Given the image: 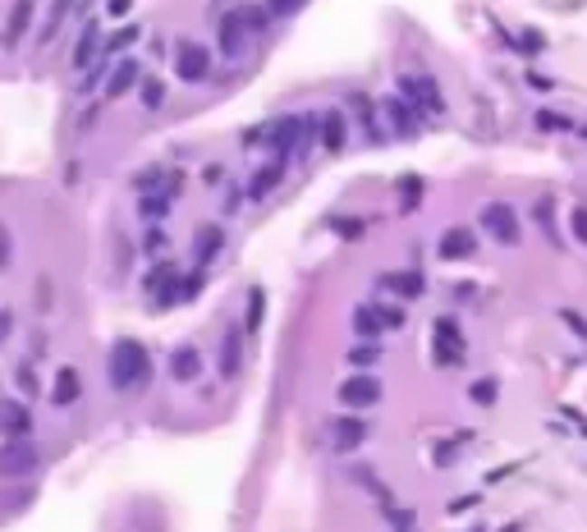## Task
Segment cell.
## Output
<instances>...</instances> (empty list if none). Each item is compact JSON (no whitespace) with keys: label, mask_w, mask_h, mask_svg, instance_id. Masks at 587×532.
<instances>
[{"label":"cell","mask_w":587,"mask_h":532,"mask_svg":"<svg viewBox=\"0 0 587 532\" xmlns=\"http://www.w3.org/2000/svg\"><path fill=\"white\" fill-rule=\"evenodd\" d=\"M147 382H152V349H147L142 340H133V335L115 340L111 353H106V386L115 395H133Z\"/></svg>","instance_id":"cell-1"},{"label":"cell","mask_w":587,"mask_h":532,"mask_svg":"<svg viewBox=\"0 0 587 532\" xmlns=\"http://www.w3.org/2000/svg\"><path fill=\"white\" fill-rule=\"evenodd\" d=\"M477 230H482L486 239H496L500 248L524 244V220H519V211H514L509 202H486V207L477 211Z\"/></svg>","instance_id":"cell-2"},{"label":"cell","mask_w":587,"mask_h":532,"mask_svg":"<svg viewBox=\"0 0 587 532\" xmlns=\"http://www.w3.org/2000/svg\"><path fill=\"white\" fill-rule=\"evenodd\" d=\"M381 395H386V386H381V376H372V372H349L344 382L335 386V404L349 409V413H367V409H377Z\"/></svg>","instance_id":"cell-3"},{"label":"cell","mask_w":587,"mask_h":532,"mask_svg":"<svg viewBox=\"0 0 587 532\" xmlns=\"http://www.w3.org/2000/svg\"><path fill=\"white\" fill-rule=\"evenodd\" d=\"M326 436H331V450L335 454H358L367 440H372V418H362V413H335L326 422Z\"/></svg>","instance_id":"cell-4"},{"label":"cell","mask_w":587,"mask_h":532,"mask_svg":"<svg viewBox=\"0 0 587 532\" xmlns=\"http://www.w3.org/2000/svg\"><path fill=\"white\" fill-rule=\"evenodd\" d=\"M399 97L413 102L427 120L446 115V92H440V83L431 79V73H399Z\"/></svg>","instance_id":"cell-5"},{"label":"cell","mask_w":587,"mask_h":532,"mask_svg":"<svg viewBox=\"0 0 587 532\" xmlns=\"http://www.w3.org/2000/svg\"><path fill=\"white\" fill-rule=\"evenodd\" d=\"M37 469H42V450H37L33 436L28 440H0V478L19 482V478H33Z\"/></svg>","instance_id":"cell-6"},{"label":"cell","mask_w":587,"mask_h":532,"mask_svg":"<svg viewBox=\"0 0 587 532\" xmlns=\"http://www.w3.org/2000/svg\"><path fill=\"white\" fill-rule=\"evenodd\" d=\"M216 46H220V55H226V60H244L248 55L253 28H248L244 10H226V15L216 19Z\"/></svg>","instance_id":"cell-7"},{"label":"cell","mask_w":587,"mask_h":532,"mask_svg":"<svg viewBox=\"0 0 587 532\" xmlns=\"http://www.w3.org/2000/svg\"><path fill=\"white\" fill-rule=\"evenodd\" d=\"M464 353H468V344H464L459 322H455V317H436V322H431V358H436L440 367H459Z\"/></svg>","instance_id":"cell-8"},{"label":"cell","mask_w":587,"mask_h":532,"mask_svg":"<svg viewBox=\"0 0 587 532\" xmlns=\"http://www.w3.org/2000/svg\"><path fill=\"white\" fill-rule=\"evenodd\" d=\"M33 24H37V0H10V10H5V28H0V51L14 55V51L28 42Z\"/></svg>","instance_id":"cell-9"},{"label":"cell","mask_w":587,"mask_h":532,"mask_svg":"<svg viewBox=\"0 0 587 532\" xmlns=\"http://www.w3.org/2000/svg\"><path fill=\"white\" fill-rule=\"evenodd\" d=\"M211 46L207 42H179L175 51V73H179V83H207L211 79Z\"/></svg>","instance_id":"cell-10"},{"label":"cell","mask_w":587,"mask_h":532,"mask_svg":"<svg viewBox=\"0 0 587 532\" xmlns=\"http://www.w3.org/2000/svg\"><path fill=\"white\" fill-rule=\"evenodd\" d=\"M381 115H386V133H395V138H418V133H422V120H427V115H422L413 102H404L399 92L381 102Z\"/></svg>","instance_id":"cell-11"},{"label":"cell","mask_w":587,"mask_h":532,"mask_svg":"<svg viewBox=\"0 0 587 532\" xmlns=\"http://www.w3.org/2000/svg\"><path fill=\"white\" fill-rule=\"evenodd\" d=\"M73 10H79V0H46V10H42V24L33 28V46H37V51L55 46V37L64 33V24L73 19Z\"/></svg>","instance_id":"cell-12"},{"label":"cell","mask_w":587,"mask_h":532,"mask_svg":"<svg viewBox=\"0 0 587 532\" xmlns=\"http://www.w3.org/2000/svg\"><path fill=\"white\" fill-rule=\"evenodd\" d=\"M317 142H322L326 157H340V151H344V142H349V115H344V106L317 111Z\"/></svg>","instance_id":"cell-13"},{"label":"cell","mask_w":587,"mask_h":532,"mask_svg":"<svg viewBox=\"0 0 587 532\" xmlns=\"http://www.w3.org/2000/svg\"><path fill=\"white\" fill-rule=\"evenodd\" d=\"M138 83H142V64L133 60V55H120L115 64H111V79H106V88H101V102L111 106V102H124L129 92H138Z\"/></svg>","instance_id":"cell-14"},{"label":"cell","mask_w":587,"mask_h":532,"mask_svg":"<svg viewBox=\"0 0 587 532\" xmlns=\"http://www.w3.org/2000/svg\"><path fill=\"white\" fill-rule=\"evenodd\" d=\"M220 248H226V225H220V220H202L197 230H193V271H207L220 257Z\"/></svg>","instance_id":"cell-15"},{"label":"cell","mask_w":587,"mask_h":532,"mask_svg":"<svg viewBox=\"0 0 587 532\" xmlns=\"http://www.w3.org/2000/svg\"><path fill=\"white\" fill-rule=\"evenodd\" d=\"M284 175H289V161H275V157H271V161H262V166L248 175L244 198H248V202H266V198L284 184Z\"/></svg>","instance_id":"cell-16"},{"label":"cell","mask_w":587,"mask_h":532,"mask_svg":"<svg viewBox=\"0 0 587 532\" xmlns=\"http://www.w3.org/2000/svg\"><path fill=\"white\" fill-rule=\"evenodd\" d=\"M33 427H37V418L24 400H0V440H28Z\"/></svg>","instance_id":"cell-17"},{"label":"cell","mask_w":587,"mask_h":532,"mask_svg":"<svg viewBox=\"0 0 587 532\" xmlns=\"http://www.w3.org/2000/svg\"><path fill=\"white\" fill-rule=\"evenodd\" d=\"M244 326H230L226 335H220V349H216V372L220 382H235V376L244 372Z\"/></svg>","instance_id":"cell-18"},{"label":"cell","mask_w":587,"mask_h":532,"mask_svg":"<svg viewBox=\"0 0 587 532\" xmlns=\"http://www.w3.org/2000/svg\"><path fill=\"white\" fill-rule=\"evenodd\" d=\"M166 376L175 386H193L202 376V349L197 344H175L170 358H166Z\"/></svg>","instance_id":"cell-19"},{"label":"cell","mask_w":587,"mask_h":532,"mask_svg":"<svg viewBox=\"0 0 587 532\" xmlns=\"http://www.w3.org/2000/svg\"><path fill=\"white\" fill-rule=\"evenodd\" d=\"M377 289L381 294H395V303H413V298H422L427 294V276L422 271H386V276H377Z\"/></svg>","instance_id":"cell-20"},{"label":"cell","mask_w":587,"mask_h":532,"mask_svg":"<svg viewBox=\"0 0 587 532\" xmlns=\"http://www.w3.org/2000/svg\"><path fill=\"white\" fill-rule=\"evenodd\" d=\"M97 60H101V24L88 19L83 33H79V42H73V51H69V69L73 73H88Z\"/></svg>","instance_id":"cell-21"},{"label":"cell","mask_w":587,"mask_h":532,"mask_svg":"<svg viewBox=\"0 0 587 532\" xmlns=\"http://www.w3.org/2000/svg\"><path fill=\"white\" fill-rule=\"evenodd\" d=\"M79 400H83V372L73 367V363L55 367V376H51V404L55 409H73Z\"/></svg>","instance_id":"cell-22"},{"label":"cell","mask_w":587,"mask_h":532,"mask_svg":"<svg viewBox=\"0 0 587 532\" xmlns=\"http://www.w3.org/2000/svg\"><path fill=\"white\" fill-rule=\"evenodd\" d=\"M436 253H440V262H468V257H477V230H468V225H450V230L440 235Z\"/></svg>","instance_id":"cell-23"},{"label":"cell","mask_w":587,"mask_h":532,"mask_svg":"<svg viewBox=\"0 0 587 532\" xmlns=\"http://www.w3.org/2000/svg\"><path fill=\"white\" fill-rule=\"evenodd\" d=\"M349 326L358 340H386V317H381V303H353V313H349Z\"/></svg>","instance_id":"cell-24"},{"label":"cell","mask_w":587,"mask_h":532,"mask_svg":"<svg viewBox=\"0 0 587 532\" xmlns=\"http://www.w3.org/2000/svg\"><path fill=\"white\" fill-rule=\"evenodd\" d=\"M349 106L358 111V129L367 133V142H386L390 133L381 129V120H377V102L367 97V92H349Z\"/></svg>","instance_id":"cell-25"},{"label":"cell","mask_w":587,"mask_h":532,"mask_svg":"<svg viewBox=\"0 0 587 532\" xmlns=\"http://www.w3.org/2000/svg\"><path fill=\"white\" fill-rule=\"evenodd\" d=\"M262 322H266V289L253 285V289H248V303H244V340H257V335H262Z\"/></svg>","instance_id":"cell-26"},{"label":"cell","mask_w":587,"mask_h":532,"mask_svg":"<svg viewBox=\"0 0 587 532\" xmlns=\"http://www.w3.org/2000/svg\"><path fill=\"white\" fill-rule=\"evenodd\" d=\"M14 391L24 395V404L42 395V372H37V358H24V363L14 367Z\"/></svg>","instance_id":"cell-27"},{"label":"cell","mask_w":587,"mask_h":532,"mask_svg":"<svg viewBox=\"0 0 587 532\" xmlns=\"http://www.w3.org/2000/svg\"><path fill=\"white\" fill-rule=\"evenodd\" d=\"M170 207H175V202H170L166 193H138V216H142L147 225H161V220L170 216Z\"/></svg>","instance_id":"cell-28"},{"label":"cell","mask_w":587,"mask_h":532,"mask_svg":"<svg viewBox=\"0 0 587 532\" xmlns=\"http://www.w3.org/2000/svg\"><path fill=\"white\" fill-rule=\"evenodd\" d=\"M175 276H179V271H175V262H170V257H157V262H152V271L142 276V294H152V298H157V294H161Z\"/></svg>","instance_id":"cell-29"},{"label":"cell","mask_w":587,"mask_h":532,"mask_svg":"<svg viewBox=\"0 0 587 532\" xmlns=\"http://www.w3.org/2000/svg\"><path fill=\"white\" fill-rule=\"evenodd\" d=\"M111 64H115V60H106V55H101V60H97V64L83 73V83H73V92H79V97H92V92H101V88H106V79H111Z\"/></svg>","instance_id":"cell-30"},{"label":"cell","mask_w":587,"mask_h":532,"mask_svg":"<svg viewBox=\"0 0 587 532\" xmlns=\"http://www.w3.org/2000/svg\"><path fill=\"white\" fill-rule=\"evenodd\" d=\"M344 358H349L353 372H372V367L381 363V344H377V340H367V344H349Z\"/></svg>","instance_id":"cell-31"},{"label":"cell","mask_w":587,"mask_h":532,"mask_svg":"<svg viewBox=\"0 0 587 532\" xmlns=\"http://www.w3.org/2000/svg\"><path fill=\"white\" fill-rule=\"evenodd\" d=\"M133 42H138V28H133V24H124L115 37H106V42H101V55H106V60H120V55H129V46H133Z\"/></svg>","instance_id":"cell-32"},{"label":"cell","mask_w":587,"mask_h":532,"mask_svg":"<svg viewBox=\"0 0 587 532\" xmlns=\"http://www.w3.org/2000/svg\"><path fill=\"white\" fill-rule=\"evenodd\" d=\"M138 102H142V111H161L166 106V79H142L138 83Z\"/></svg>","instance_id":"cell-33"},{"label":"cell","mask_w":587,"mask_h":532,"mask_svg":"<svg viewBox=\"0 0 587 532\" xmlns=\"http://www.w3.org/2000/svg\"><path fill=\"white\" fill-rule=\"evenodd\" d=\"M166 166H142L138 175H133V193H161V184H166Z\"/></svg>","instance_id":"cell-34"},{"label":"cell","mask_w":587,"mask_h":532,"mask_svg":"<svg viewBox=\"0 0 587 532\" xmlns=\"http://www.w3.org/2000/svg\"><path fill=\"white\" fill-rule=\"evenodd\" d=\"M468 400L482 404V409H491V404L500 400V382H496V376H477V382L468 386Z\"/></svg>","instance_id":"cell-35"},{"label":"cell","mask_w":587,"mask_h":532,"mask_svg":"<svg viewBox=\"0 0 587 532\" xmlns=\"http://www.w3.org/2000/svg\"><path fill=\"white\" fill-rule=\"evenodd\" d=\"M166 248H170V235L161 230V225H147L142 230V253L157 262V257H166Z\"/></svg>","instance_id":"cell-36"},{"label":"cell","mask_w":587,"mask_h":532,"mask_svg":"<svg viewBox=\"0 0 587 532\" xmlns=\"http://www.w3.org/2000/svg\"><path fill=\"white\" fill-rule=\"evenodd\" d=\"M399 211H418V202H422V179L418 175H399Z\"/></svg>","instance_id":"cell-37"},{"label":"cell","mask_w":587,"mask_h":532,"mask_svg":"<svg viewBox=\"0 0 587 532\" xmlns=\"http://www.w3.org/2000/svg\"><path fill=\"white\" fill-rule=\"evenodd\" d=\"M533 216H537V225H542V235H546L551 244H560V230H555V202H551V198H537Z\"/></svg>","instance_id":"cell-38"},{"label":"cell","mask_w":587,"mask_h":532,"mask_svg":"<svg viewBox=\"0 0 587 532\" xmlns=\"http://www.w3.org/2000/svg\"><path fill=\"white\" fill-rule=\"evenodd\" d=\"M533 124H537L542 133H573V120H569V115H560V111H537V115H533Z\"/></svg>","instance_id":"cell-39"},{"label":"cell","mask_w":587,"mask_h":532,"mask_svg":"<svg viewBox=\"0 0 587 532\" xmlns=\"http://www.w3.org/2000/svg\"><path fill=\"white\" fill-rule=\"evenodd\" d=\"M514 42H519L514 51H524V55H542V51H546V33H542V28H524Z\"/></svg>","instance_id":"cell-40"},{"label":"cell","mask_w":587,"mask_h":532,"mask_svg":"<svg viewBox=\"0 0 587 532\" xmlns=\"http://www.w3.org/2000/svg\"><path fill=\"white\" fill-rule=\"evenodd\" d=\"M10 266H14V230L0 220V276H5Z\"/></svg>","instance_id":"cell-41"},{"label":"cell","mask_w":587,"mask_h":532,"mask_svg":"<svg viewBox=\"0 0 587 532\" xmlns=\"http://www.w3.org/2000/svg\"><path fill=\"white\" fill-rule=\"evenodd\" d=\"M381 317H386V331H404L409 308H404V303H381Z\"/></svg>","instance_id":"cell-42"},{"label":"cell","mask_w":587,"mask_h":532,"mask_svg":"<svg viewBox=\"0 0 587 532\" xmlns=\"http://www.w3.org/2000/svg\"><path fill=\"white\" fill-rule=\"evenodd\" d=\"M262 5L271 10V19H289V15H299L308 0H262Z\"/></svg>","instance_id":"cell-43"},{"label":"cell","mask_w":587,"mask_h":532,"mask_svg":"<svg viewBox=\"0 0 587 532\" xmlns=\"http://www.w3.org/2000/svg\"><path fill=\"white\" fill-rule=\"evenodd\" d=\"M184 189H188V175H184V170H170V175H166V184H161V193H166L170 202H179V198H184Z\"/></svg>","instance_id":"cell-44"},{"label":"cell","mask_w":587,"mask_h":532,"mask_svg":"<svg viewBox=\"0 0 587 532\" xmlns=\"http://www.w3.org/2000/svg\"><path fill=\"white\" fill-rule=\"evenodd\" d=\"M33 308H37V313H51V308H55V303H51V276L37 280V289H33Z\"/></svg>","instance_id":"cell-45"},{"label":"cell","mask_w":587,"mask_h":532,"mask_svg":"<svg viewBox=\"0 0 587 532\" xmlns=\"http://www.w3.org/2000/svg\"><path fill=\"white\" fill-rule=\"evenodd\" d=\"M239 142H244V147H266V142H271V124H253V129H244Z\"/></svg>","instance_id":"cell-46"},{"label":"cell","mask_w":587,"mask_h":532,"mask_svg":"<svg viewBox=\"0 0 587 532\" xmlns=\"http://www.w3.org/2000/svg\"><path fill=\"white\" fill-rule=\"evenodd\" d=\"M14 331H19V317H14V308H0V349H5V344L14 340Z\"/></svg>","instance_id":"cell-47"},{"label":"cell","mask_w":587,"mask_h":532,"mask_svg":"<svg viewBox=\"0 0 587 532\" xmlns=\"http://www.w3.org/2000/svg\"><path fill=\"white\" fill-rule=\"evenodd\" d=\"M101 106H106V102H92V106L79 115V133H97V124H101Z\"/></svg>","instance_id":"cell-48"},{"label":"cell","mask_w":587,"mask_h":532,"mask_svg":"<svg viewBox=\"0 0 587 532\" xmlns=\"http://www.w3.org/2000/svg\"><path fill=\"white\" fill-rule=\"evenodd\" d=\"M569 230H573L578 244H587V207H573V211H569Z\"/></svg>","instance_id":"cell-49"},{"label":"cell","mask_w":587,"mask_h":532,"mask_svg":"<svg viewBox=\"0 0 587 532\" xmlns=\"http://www.w3.org/2000/svg\"><path fill=\"white\" fill-rule=\"evenodd\" d=\"M244 202H248V198H244V189H239V184H230V189H226V202H220V216H235Z\"/></svg>","instance_id":"cell-50"},{"label":"cell","mask_w":587,"mask_h":532,"mask_svg":"<svg viewBox=\"0 0 587 532\" xmlns=\"http://www.w3.org/2000/svg\"><path fill=\"white\" fill-rule=\"evenodd\" d=\"M46 353H51V335H46V331H33V340H28V358L42 363Z\"/></svg>","instance_id":"cell-51"},{"label":"cell","mask_w":587,"mask_h":532,"mask_svg":"<svg viewBox=\"0 0 587 532\" xmlns=\"http://www.w3.org/2000/svg\"><path fill=\"white\" fill-rule=\"evenodd\" d=\"M362 230H367V220H335V235L340 239H358Z\"/></svg>","instance_id":"cell-52"},{"label":"cell","mask_w":587,"mask_h":532,"mask_svg":"<svg viewBox=\"0 0 587 532\" xmlns=\"http://www.w3.org/2000/svg\"><path fill=\"white\" fill-rule=\"evenodd\" d=\"M202 184H207V189L226 184V166H216V161H211V166H202Z\"/></svg>","instance_id":"cell-53"},{"label":"cell","mask_w":587,"mask_h":532,"mask_svg":"<svg viewBox=\"0 0 587 532\" xmlns=\"http://www.w3.org/2000/svg\"><path fill=\"white\" fill-rule=\"evenodd\" d=\"M106 15L111 19H129L133 15V0H106Z\"/></svg>","instance_id":"cell-54"},{"label":"cell","mask_w":587,"mask_h":532,"mask_svg":"<svg viewBox=\"0 0 587 532\" xmlns=\"http://www.w3.org/2000/svg\"><path fill=\"white\" fill-rule=\"evenodd\" d=\"M560 317H564V326H573V331H578V340H587V322H582L573 308H560Z\"/></svg>","instance_id":"cell-55"},{"label":"cell","mask_w":587,"mask_h":532,"mask_svg":"<svg viewBox=\"0 0 587 532\" xmlns=\"http://www.w3.org/2000/svg\"><path fill=\"white\" fill-rule=\"evenodd\" d=\"M524 83H528L533 92H551V88H555V79H546V73H528Z\"/></svg>","instance_id":"cell-56"},{"label":"cell","mask_w":587,"mask_h":532,"mask_svg":"<svg viewBox=\"0 0 587 532\" xmlns=\"http://www.w3.org/2000/svg\"><path fill=\"white\" fill-rule=\"evenodd\" d=\"M79 175H83L79 161H69V166H64V184H79Z\"/></svg>","instance_id":"cell-57"},{"label":"cell","mask_w":587,"mask_h":532,"mask_svg":"<svg viewBox=\"0 0 587 532\" xmlns=\"http://www.w3.org/2000/svg\"><path fill=\"white\" fill-rule=\"evenodd\" d=\"M399 532H413V527H399Z\"/></svg>","instance_id":"cell-58"},{"label":"cell","mask_w":587,"mask_h":532,"mask_svg":"<svg viewBox=\"0 0 587 532\" xmlns=\"http://www.w3.org/2000/svg\"><path fill=\"white\" fill-rule=\"evenodd\" d=\"M582 133H587V124H582Z\"/></svg>","instance_id":"cell-59"},{"label":"cell","mask_w":587,"mask_h":532,"mask_svg":"<svg viewBox=\"0 0 587 532\" xmlns=\"http://www.w3.org/2000/svg\"><path fill=\"white\" fill-rule=\"evenodd\" d=\"M473 532H482V527H473Z\"/></svg>","instance_id":"cell-60"}]
</instances>
